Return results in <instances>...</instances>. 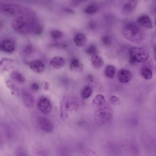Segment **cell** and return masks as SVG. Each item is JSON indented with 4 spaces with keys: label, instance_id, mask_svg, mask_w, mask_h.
Segmentation results:
<instances>
[{
    "label": "cell",
    "instance_id": "32",
    "mask_svg": "<svg viewBox=\"0 0 156 156\" xmlns=\"http://www.w3.org/2000/svg\"><path fill=\"white\" fill-rule=\"evenodd\" d=\"M35 156H49L48 153L45 150L40 149L35 152Z\"/></svg>",
    "mask_w": 156,
    "mask_h": 156
},
{
    "label": "cell",
    "instance_id": "29",
    "mask_svg": "<svg viewBox=\"0 0 156 156\" xmlns=\"http://www.w3.org/2000/svg\"><path fill=\"white\" fill-rule=\"evenodd\" d=\"M110 103L113 106H116L119 105L120 101L118 97L115 96H112L109 98Z\"/></svg>",
    "mask_w": 156,
    "mask_h": 156
},
{
    "label": "cell",
    "instance_id": "22",
    "mask_svg": "<svg viewBox=\"0 0 156 156\" xmlns=\"http://www.w3.org/2000/svg\"><path fill=\"white\" fill-rule=\"evenodd\" d=\"M140 73L143 78L146 80H149L152 78V71L147 67L144 66L142 67L140 70Z\"/></svg>",
    "mask_w": 156,
    "mask_h": 156
},
{
    "label": "cell",
    "instance_id": "40",
    "mask_svg": "<svg viewBox=\"0 0 156 156\" xmlns=\"http://www.w3.org/2000/svg\"><path fill=\"white\" fill-rule=\"evenodd\" d=\"M155 25H156V20H155Z\"/></svg>",
    "mask_w": 156,
    "mask_h": 156
},
{
    "label": "cell",
    "instance_id": "20",
    "mask_svg": "<svg viewBox=\"0 0 156 156\" xmlns=\"http://www.w3.org/2000/svg\"><path fill=\"white\" fill-rule=\"evenodd\" d=\"M7 87L9 89L12 95L17 96L19 95V91L17 87L10 80H8L6 82Z\"/></svg>",
    "mask_w": 156,
    "mask_h": 156
},
{
    "label": "cell",
    "instance_id": "1",
    "mask_svg": "<svg viewBox=\"0 0 156 156\" xmlns=\"http://www.w3.org/2000/svg\"><path fill=\"white\" fill-rule=\"evenodd\" d=\"M11 25L15 31L21 34L39 35L43 30L42 24L34 15L16 16L12 20Z\"/></svg>",
    "mask_w": 156,
    "mask_h": 156
},
{
    "label": "cell",
    "instance_id": "18",
    "mask_svg": "<svg viewBox=\"0 0 156 156\" xmlns=\"http://www.w3.org/2000/svg\"><path fill=\"white\" fill-rule=\"evenodd\" d=\"M91 62L93 66L96 68H101L104 64L102 58L96 54L92 56Z\"/></svg>",
    "mask_w": 156,
    "mask_h": 156
},
{
    "label": "cell",
    "instance_id": "3",
    "mask_svg": "<svg viewBox=\"0 0 156 156\" xmlns=\"http://www.w3.org/2000/svg\"><path fill=\"white\" fill-rule=\"evenodd\" d=\"M0 11L7 15L16 16L34 14V12L28 8L19 5L9 3H0Z\"/></svg>",
    "mask_w": 156,
    "mask_h": 156
},
{
    "label": "cell",
    "instance_id": "4",
    "mask_svg": "<svg viewBox=\"0 0 156 156\" xmlns=\"http://www.w3.org/2000/svg\"><path fill=\"white\" fill-rule=\"evenodd\" d=\"M129 61L131 63L145 62L148 59L149 55L144 48L138 47H132L129 50Z\"/></svg>",
    "mask_w": 156,
    "mask_h": 156
},
{
    "label": "cell",
    "instance_id": "9",
    "mask_svg": "<svg viewBox=\"0 0 156 156\" xmlns=\"http://www.w3.org/2000/svg\"><path fill=\"white\" fill-rule=\"evenodd\" d=\"M117 76L118 79L120 82L126 83L131 80L132 74L129 70L123 69L118 71Z\"/></svg>",
    "mask_w": 156,
    "mask_h": 156
},
{
    "label": "cell",
    "instance_id": "37",
    "mask_svg": "<svg viewBox=\"0 0 156 156\" xmlns=\"http://www.w3.org/2000/svg\"><path fill=\"white\" fill-rule=\"evenodd\" d=\"M49 83L47 82H46L44 84V89L45 91H48L49 89Z\"/></svg>",
    "mask_w": 156,
    "mask_h": 156
},
{
    "label": "cell",
    "instance_id": "21",
    "mask_svg": "<svg viewBox=\"0 0 156 156\" xmlns=\"http://www.w3.org/2000/svg\"><path fill=\"white\" fill-rule=\"evenodd\" d=\"M10 77L13 80L18 83H22L25 81L24 76L17 71H13L11 74Z\"/></svg>",
    "mask_w": 156,
    "mask_h": 156
},
{
    "label": "cell",
    "instance_id": "31",
    "mask_svg": "<svg viewBox=\"0 0 156 156\" xmlns=\"http://www.w3.org/2000/svg\"><path fill=\"white\" fill-rule=\"evenodd\" d=\"M81 156H98L96 153L93 150L87 149L82 152Z\"/></svg>",
    "mask_w": 156,
    "mask_h": 156
},
{
    "label": "cell",
    "instance_id": "23",
    "mask_svg": "<svg viewBox=\"0 0 156 156\" xmlns=\"http://www.w3.org/2000/svg\"><path fill=\"white\" fill-rule=\"evenodd\" d=\"M93 102L95 106L98 107L102 106L105 103L104 98L102 95L98 94L94 98Z\"/></svg>",
    "mask_w": 156,
    "mask_h": 156
},
{
    "label": "cell",
    "instance_id": "30",
    "mask_svg": "<svg viewBox=\"0 0 156 156\" xmlns=\"http://www.w3.org/2000/svg\"><path fill=\"white\" fill-rule=\"evenodd\" d=\"M101 40L102 43L105 46H109L112 43L111 39L107 35H105L102 36Z\"/></svg>",
    "mask_w": 156,
    "mask_h": 156
},
{
    "label": "cell",
    "instance_id": "33",
    "mask_svg": "<svg viewBox=\"0 0 156 156\" xmlns=\"http://www.w3.org/2000/svg\"><path fill=\"white\" fill-rule=\"evenodd\" d=\"M16 156H27L26 151L22 148H18L16 151Z\"/></svg>",
    "mask_w": 156,
    "mask_h": 156
},
{
    "label": "cell",
    "instance_id": "38",
    "mask_svg": "<svg viewBox=\"0 0 156 156\" xmlns=\"http://www.w3.org/2000/svg\"><path fill=\"white\" fill-rule=\"evenodd\" d=\"M65 10L66 12L69 13H74V12L73 10L69 8L65 9Z\"/></svg>",
    "mask_w": 156,
    "mask_h": 156
},
{
    "label": "cell",
    "instance_id": "13",
    "mask_svg": "<svg viewBox=\"0 0 156 156\" xmlns=\"http://www.w3.org/2000/svg\"><path fill=\"white\" fill-rule=\"evenodd\" d=\"M14 61L8 58H2L0 62V68L3 71H8L12 69L15 66Z\"/></svg>",
    "mask_w": 156,
    "mask_h": 156
},
{
    "label": "cell",
    "instance_id": "16",
    "mask_svg": "<svg viewBox=\"0 0 156 156\" xmlns=\"http://www.w3.org/2000/svg\"><path fill=\"white\" fill-rule=\"evenodd\" d=\"M73 41L77 47H82L86 44L87 38L84 34L79 33L74 36Z\"/></svg>",
    "mask_w": 156,
    "mask_h": 156
},
{
    "label": "cell",
    "instance_id": "25",
    "mask_svg": "<svg viewBox=\"0 0 156 156\" xmlns=\"http://www.w3.org/2000/svg\"><path fill=\"white\" fill-rule=\"evenodd\" d=\"M92 92L91 87L89 86L84 87L82 90L81 96L83 99H87L90 97Z\"/></svg>",
    "mask_w": 156,
    "mask_h": 156
},
{
    "label": "cell",
    "instance_id": "39",
    "mask_svg": "<svg viewBox=\"0 0 156 156\" xmlns=\"http://www.w3.org/2000/svg\"><path fill=\"white\" fill-rule=\"evenodd\" d=\"M153 56L154 60L156 61V46L154 47V49Z\"/></svg>",
    "mask_w": 156,
    "mask_h": 156
},
{
    "label": "cell",
    "instance_id": "15",
    "mask_svg": "<svg viewBox=\"0 0 156 156\" xmlns=\"http://www.w3.org/2000/svg\"><path fill=\"white\" fill-rule=\"evenodd\" d=\"M64 59L60 56H55L49 62L50 65L55 69H60L65 65Z\"/></svg>",
    "mask_w": 156,
    "mask_h": 156
},
{
    "label": "cell",
    "instance_id": "35",
    "mask_svg": "<svg viewBox=\"0 0 156 156\" xmlns=\"http://www.w3.org/2000/svg\"><path fill=\"white\" fill-rule=\"evenodd\" d=\"M32 89L34 90H37L39 89V87L38 84L35 83H33L31 85Z\"/></svg>",
    "mask_w": 156,
    "mask_h": 156
},
{
    "label": "cell",
    "instance_id": "5",
    "mask_svg": "<svg viewBox=\"0 0 156 156\" xmlns=\"http://www.w3.org/2000/svg\"><path fill=\"white\" fill-rule=\"evenodd\" d=\"M72 101L69 97H63L61 105V118L63 120L68 118L69 115L72 111Z\"/></svg>",
    "mask_w": 156,
    "mask_h": 156
},
{
    "label": "cell",
    "instance_id": "14",
    "mask_svg": "<svg viewBox=\"0 0 156 156\" xmlns=\"http://www.w3.org/2000/svg\"><path fill=\"white\" fill-rule=\"evenodd\" d=\"M22 100L25 105L28 108H32L34 104L33 96L29 92L24 90L22 91Z\"/></svg>",
    "mask_w": 156,
    "mask_h": 156
},
{
    "label": "cell",
    "instance_id": "26",
    "mask_svg": "<svg viewBox=\"0 0 156 156\" xmlns=\"http://www.w3.org/2000/svg\"><path fill=\"white\" fill-rule=\"evenodd\" d=\"M98 11L97 7L94 5H90L87 6L84 9V12L88 14H92Z\"/></svg>",
    "mask_w": 156,
    "mask_h": 156
},
{
    "label": "cell",
    "instance_id": "7",
    "mask_svg": "<svg viewBox=\"0 0 156 156\" xmlns=\"http://www.w3.org/2000/svg\"><path fill=\"white\" fill-rule=\"evenodd\" d=\"M37 122L41 129L45 133H50L53 131L52 123L47 118L39 117L37 119Z\"/></svg>",
    "mask_w": 156,
    "mask_h": 156
},
{
    "label": "cell",
    "instance_id": "12",
    "mask_svg": "<svg viewBox=\"0 0 156 156\" xmlns=\"http://www.w3.org/2000/svg\"><path fill=\"white\" fill-rule=\"evenodd\" d=\"M137 21L138 24L142 27L147 29H151L153 27L151 20L147 15L140 16L137 19Z\"/></svg>",
    "mask_w": 156,
    "mask_h": 156
},
{
    "label": "cell",
    "instance_id": "10",
    "mask_svg": "<svg viewBox=\"0 0 156 156\" xmlns=\"http://www.w3.org/2000/svg\"><path fill=\"white\" fill-rule=\"evenodd\" d=\"M29 66L33 72L37 73L43 72L45 68L43 62L39 60H35L31 61L29 63Z\"/></svg>",
    "mask_w": 156,
    "mask_h": 156
},
{
    "label": "cell",
    "instance_id": "19",
    "mask_svg": "<svg viewBox=\"0 0 156 156\" xmlns=\"http://www.w3.org/2000/svg\"><path fill=\"white\" fill-rule=\"evenodd\" d=\"M56 156H70V151L66 146L60 145L56 149Z\"/></svg>",
    "mask_w": 156,
    "mask_h": 156
},
{
    "label": "cell",
    "instance_id": "27",
    "mask_svg": "<svg viewBox=\"0 0 156 156\" xmlns=\"http://www.w3.org/2000/svg\"><path fill=\"white\" fill-rule=\"evenodd\" d=\"M51 37L54 39H58L61 37L63 35L62 32L58 29L52 30L50 32Z\"/></svg>",
    "mask_w": 156,
    "mask_h": 156
},
{
    "label": "cell",
    "instance_id": "11",
    "mask_svg": "<svg viewBox=\"0 0 156 156\" xmlns=\"http://www.w3.org/2000/svg\"><path fill=\"white\" fill-rule=\"evenodd\" d=\"M138 0H130L126 3L121 10V13L124 15L128 14L131 13L136 8Z\"/></svg>",
    "mask_w": 156,
    "mask_h": 156
},
{
    "label": "cell",
    "instance_id": "36",
    "mask_svg": "<svg viewBox=\"0 0 156 156\" xmlns=\"http://www.w3.org/2000/svg\"><path fill=\"white\" fill-rule=\"evenodd\" d=\"M83 2V1L79 0H73L72 1L71 3L73 6H77Z\"/></svg>",
    "mask_w": 156,
    "mask_h": 156
},
{
    "label": "cell",
    "instance_id": "17",
    "mask_svg": "<svg viewBox=\"0 0 156 156\" xmlns=\"http://www.w3.org/2000/svg\"><path fill=\"white\" fill-rule=\"evenodd\" d=\"M70 70L73 72L79 73L83 69V66L79 60L77 59H73L70 65Z\"/></svg>",
    "mask_w": 156,
    "mask_h": 156
},
{
    "label": "cell",
    "instance_id": "8",
    "mask_svg": "<svg viewBox=\"0 0 156 156\" xmlns=\"http://www.w3.org/2000/svg\"><path fill=\"white\" fill-rule=\"evenodd\" d=\"M16 44L14 41L9 38L4 39L0 42V50L5 52L12 53L15 50Z\"/></svg>",
    "mask_w": 156,
    "mask_h": 156
},
{
    "label": "cell",
    "instance_id": "24",
    "mask_svg": "<svg viewBox=\"0 0 156 156\" xmlns=\"http://www.w3.org/2000/svg\"><path fill=\"white\" fill-rule=\"evenodd\" d=\"M115 73V68L112 65H108L106 68L105 73L107 77L112 79L114 77Z\"/></svg>",
    "mask_w": 156,
    "mask_h": 156
},
{
    "label": "cell",
    "instance_id": "34",
    "mask_svg": "<svg viewBox=\"0 0 156 156\" xmlns=\"http://www.w3.org/2000/svg\"><path fill=\"white\" fill-rule=\"evenodd\" d=\"M32 51V48L30 46H27L24 49V51L27 54H29L31 53Z\"/></svg>",
    "mask_w": 156,
    "mask_h": 156
},
{
    "label": "cell",
    "instance_id": "2",
    "mask_svg": "<svg viewBox=\"0 0 156 156\" xmlns=\"http://www.w3.org/2000/svg\"><path fill=\"white\" fill-rule=\"evenodd\" d=\"M122 33L127 40L133 43H138L143 39V33L141 28L135 23L129 22L122 28Z\"/></svg>",
    "mask_w": 156,
    "mask_h": 156
},
{
    "label": "cell",
    "instance_id": "28",
    "mask_svg": "<svg viewBox=\"0 0 156 156\" xmlns=\"http://www.w3.org/2000/svg\"><path fill=\"white\" fill-rule=\"evenodd\" d=\"M85 51L88 55L92 56L96 54L97 48L94 45L91 44L87 47L85 50Z\"/></svg>",
    "mask_w": 156,
    "mask_h": 156
},
{
    "label": "cell",
    "instance_id": "6",
    "mask_svg": "<svg viewBox=\"0 0 156 156\" xmlns=\"http://www.w3.org/2000/svg\"><path fill=\"white\" fill-rule=\"evenodd\" d=\"M39 110L42 113L47 114L52 109V106L49 100L45 97H40L38 99L37 104Z\"/></svg>",
    "mask_w": 156,
    "mask_h": 156
}]
</instances>
